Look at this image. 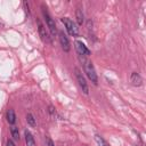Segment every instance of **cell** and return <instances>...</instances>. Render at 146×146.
<instances>
[{
    "instance_id": "2e32d148",
    "label": "cell",
    "mask_w": 146,
    "mask_h": 146,
    "mask_svg": "<svg viewBox=\"0 0 146 146\" xmlns=\"http://www.w3.org/2000/svg\"><path fill=\"white\" fill-rule=\"evenodd\" d=\"M7 146H15L13 140H7Z\"/></svg>"
},
{
    "instance_id": "e0dca14e",
    "label": "cell",
    "mask_w": 146,
    "mask_h": 146,
    "mask_svg": "<svg viewBox=\"0 0 146 146\" xmlns=\"http://www.w3.org/2000/svg\"><path fill=\"white\" fill-rule=\"evenodd\" d=\"M84 146H87V145H84Z\"/></svg>"
},
{
    "instance_id": "7c38bea8",
    "label": "cell",
    "mask_w": 146,
    "mask_h": 146,
    "mask_svg": "<svg viewBox=\"0 0 146 146\" xmlns=\"http://www.w3.org/2000/svg\"><path fill=\"white\" fill-rule=\"evenodd\" d=\"M95 140H96V143L98 144V146H110V144H108L102 136H99V135H96V136H95Z\"/></svg>"
},
{
    "instance_id": "6da1fadb",
    "label": "cell",
    "mask_w": 146,
    "mask_h": 146,
    "mask_svg": "<svg viewBox=\"0 0 146 146\" xmlns=\"http://www.w3.org/2000/svg\"><path fill=\"white\" fill-rule=\"evenodd\" d=\"M81 60L83 62L84 72H86V74H87L88 79H89L95 86H97V84H98V76H97V73H96V71H95V67H94L92 63H91L90 60H88V59H82V58H81Z\"/></svg>"
},
{
    "instance_id": "8992f818",
    "label": "cell",
    "mask_w": 146,
    "mask_h": 146,
    "mask_svg": "<svg viewBox=\"0 0 146 146\" xmlns=\"http://www.w3.org/2000/svg\"><path fill=\"white\" fill-rule=\"evenodd\" d=\"M58 38H59V42H60V46L63 48L64 51H70L71 49V44H70V41H68V38L66 36V34L64 32H59L58 33Z\"/></svg>"
},
{
    "instance_id": "52a82bcc",
    "label": "cell",
    "mask_w": 146,
    "mask_h": 146,
    "mask_svg": "<svg viewBox=\"0 0 146 146\" xmlns=\"http://www.w3.org/2000/svg\"><path fill=\"white\" fill-rule=\"evenodd\" d=\"M38 31H39V35H40V38H41V40H42L43 42H48V43H50V42H51L50 36H49L48 32L46 31V27H44L42 24H39Z\"/></svg>"
},
{
    "instance_id": "277c9868",
    "label": "cell",
    "mask_w": 146,
    "mask_h": 146,
    "mask_svg": "<svg viewBox=\"0 0 146 146\" xmlns=\"http://www.w3.org/2000/svg\"><path fill=\"white\" fill-rule=\"evenodd\" d=\"M42 14H43V17L46 19V23H47V26L49 27V31L52 35H56L57 33V27H56V24H55V21L51 18V16L49 15V13L47 11V8H44V6H42Z\"/></svg>"
},
{
    "instance_id": "5b68a950",
    "label": "cell",
    "mask_w": 146,
    "mask_h": 146,
    "mask_svg": "<svg viewBox=\"0 0 146 146\" xmlns=\"http://www.w3.org/2000/svg\"><path fill=\"white\" fill-rule=\"evenodd\" d=\"M75 49H76V51H78L80 57L81 56H89L91 54V51L87 48V46L82 41H79V40L75 41Z\"/></svg>"
},
{
    "instance_id": "4fadbf2b",
    "label": "cell",
    "mask_w": 146,
    "mask_h": 146,
    "mask_svg": "<svg viewBox=\"0 0 146 146\" xmlns=\"http://www.w3.org/2000/svg\"><path fill=\"white\" fill-rule=\"evenodd\" d=\"M26 121H27V123H29L31 127H35V125H36V121H35L34 116H33L31 113H29V114L26 115Z\"/></svg>"
},
{
    "instance_id": "3957f363",
    "label": "cell",
    "mask_w": 146,
    "mask_h": 146,
    "mask_svg": "<svg viewBox=\"0 0 146 146\" xmlns=\"http://www.w3.org/2000/svg\"><path fill=\"white\" fill-rule=\"evenodd\" d=\"M74 74H75L76 81H78V83H79L80 88L82 89L83 94L88 95V94H89V87H88V84H87V82H86V79H84V76H83L82 72L80 71V68L75 67V68H74Z\"/></svg>"
},
{
    "instance_id": "ba28073f",
    "label": "cell",
    "mask_w": 146,
    "mask_h": 146,
    "mask_svg": "<svg viewBox=\"0 0 146 146\" xmlns=\"http://www.w3.org/2000/svg\"><path fill=\"white\" fill-rule=\"evenodd\" d=\"M130 82H131L133 86H140L141 82H143V79H141V76H140L138 73L132 72L131 75H130Z\"/></svg>"
},
{
    "instance_id": "8fae6325",
    "label": "cell",
    "mask_w": 146,
    "mask_h": 146,
    "mask_svg": "<svg viewBox=\"0 0 146 146\" xmlns=\"http://www.w3.org/2000/svg\"><path fill=\"white\" fill-rule=\"evenodd\" d=\"M75 17H76V22H78V24L79 25H82V23H83V13H82V10L80 9V8H78L76 9V11H75Z\"/></svg>"
},
{
    "instance_id": "5bb4252c",
    "label": "cell",
    "mask_w": 146,
    "mask_h": 146,
    "mask_svg": "<svg viewBox=\"0 0 146 146\" xmlns=\"http://www.w3.org/2000/svg\"><path fill=\"white\" fill-rule=\"evenodd\" d=\"M10 132H11V136H13V138L15 140H19V131H18L17 127H11Z\"/></svg>"
},
{
    "instance_id": "9c48e42d",
    "label": "cell",
    "mask_w": 146,
    "mask_h": 146,
    "mask_svg": "<svg viewBox=\"0 0 146 146\" xmlns=\"http://www.w3.org/2000/svg\"><path fill=\"white\" fill-rule=\"evenodd\" d=\"M24 135H25L26 146H35V141H34V138H33L32 133H31L29 130H25V131H24Z\"/></svg>"
},
{
    "instance_id": "9a60e30c",
    "label": "cell",
    "mask_w": 146,
    "mask_h": 146,
    "mask_svg": "<svg viewBox=\"0 0 146 146\" xmlns=\"http://www.w3.org/2000/svg\"><path fill=\"white\" fill-rule=\"evenodd\" d=\"M48 146H55V144H54V141L50 139V138H48Z\"/></svg>"
},
{
    "instance_id": "7a4b0ae2",
    "label": "cell",
    "mask_w": 146,
    "mask_h": 146,
    "mask_svg": "<svg viewBox=\"0 0 146 146\" xmlns=\"http://www.w3.org/2000/svg\"><path fill=\"white\" fill-rule=\"evenodd\" d=\"M62 22L64 23V25H65V27H66V31L68 32L70 35H72V36H78L79 30H78L76 24H75L72 19H70L68 17H63V18H62Z\"/></svg>"
},
{
    "instance_id": "30bf717a",
    "label": "cell",
    "mask_w": 146,
    "mask_h": 146,
    "mask_svg": "<svg viewBox=\"0 0 146 146\" xmlns=\"http://www.w3.org/2000/svg\"><path fill=\"white\" fill-rule=\"evenodd\" d=\"M6 119L8 121L9 124H14L16 122V115H15V112L14 110H8L7 113H6Z\"/></svg>"
}]
</instances>
